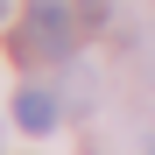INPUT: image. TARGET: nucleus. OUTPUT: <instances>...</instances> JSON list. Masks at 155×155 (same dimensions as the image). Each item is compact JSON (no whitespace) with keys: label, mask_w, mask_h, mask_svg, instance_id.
Returning <instances> with one entry per match:
<instances>
[{"label":"nucleus","mask_w":155,"mask_h":155,"mask_svg":"<svg viewBox=\"0 0 155 155\" xmlns=\"http://www.w3.org/2000/svg\"><path fill=\"white\" fill-rule=\"evenodd\" d=\"M0 14H7V0H0Z\"/></svg>","instance_id":"obj_4"},{"label":"nucleus","mask_w":155,"mask_h":155,"mask_svg":"<svg viewBox=\"0 0 155 155\" xmlns=\"http://www.w3.org/2000/svg\"><path fill=\"white\" fill-rule=\"evenodd\" d=\"M14 120L28 127V134H49V127H57V99H49L42 85H28V92L14 99Z\"/></svg>","instance_id":"obj_2"},{"label":"nucleus","mask_w":155,"mask_h":155,"mask_svg":"<svg viewBox=\"0 0 155 155\" xmlns=\"http://www.w3.org/2000/svg\"><path fill=\"white\" fill-rule=\"evenodd\" d=\"M21 28H28V57H64V49L78 42V7L71 0H28V21H21Z\"/></svg>","instance_id":"obj_1"},{"label":"nucleus","mask_w":155,"mask_h":155,"mask_svg":"<svg viewBox=\"0 0 155 155\" xmlns=\"http://www.w3.org/2000/svg\"><path fill=\"white\" fill-rule=\"evenodd\" d=\"M113 21V0H78V35H99Z\"/></svg>","instance_id":"obj_3"}]
</instances>
